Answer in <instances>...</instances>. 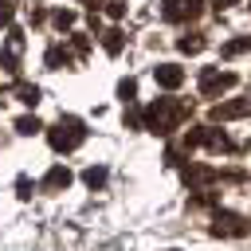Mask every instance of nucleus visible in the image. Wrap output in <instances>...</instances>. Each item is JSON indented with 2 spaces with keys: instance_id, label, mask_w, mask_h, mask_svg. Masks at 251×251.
<instances>
[{
  "instance_id": "obj_1",
  "label": "nucleus",
  "mask_w": 251,
  "mask_h": 251,
  "mask_svg": "<svg viewBox=\"0 0 251 251\" xmlns=\"http://www.w3.org/2000/svg\"><path fill=\"white\" fill-rule=\"evenodd\" d=\"M184 114H188V106H184V102L157 98V102L145 110V129H153V133H173V129L184 122Z\"/></svg>"
},
{
  "instance_id": "obj_2",
  "label": "nucleus",
  "mask_w": 251,
  "mask_h": 251,
  "mask_svg": "<svg viewBox=\"0 0 251 251\" xmlns=\"http://www.w3.org/2000/svg\"><path fill=\"white\" fill-rule=\"evenodd\" d=\"M82 137H86V129H82V122H78V118H59V122H55V129L47 133V141H51L59 153H71L75 145H82Z\"/></svg>"
},
{
  "instance_id": "obj_3",
  "label": "nucleus",
  "mask_w": 251,
  "mask_h": 251,
  "mask_svg": "<svg viewBox=\"0 0 251 251\" xmlns=\"http://www.w3.org/2000/svg\"><path fill=\"white\" fill-rule=\"evenodd\" d=\"M227 86H235V75H231V71H204V75H200V90H204V94H220V90H227Z\"/></svg>"
},
{
  "instance_id": "obj_4",
  "label": "nucleus",
  "mask_w": 251,
  "mask_h": 251,
  "mask_svg": "<svg viewBox=\"0 0 251 251\" xmlns=\"http://www.w3.org/2000/svg\"><path fill=\"white\" fill-rule=\"evenodd\" d=\"M200 0H165V20H196Z\"/></svg>"
},
{
  "instance_id": "obj_5",
  "label": "nucleus",
  "mask_w": 251,
  "mask_h": 251,
  "mask_svg": "<svg viewBox=\"0 0 251 251\" xmlns=\"http://www.w3.org/2000/svg\"><path fill=\"white\" fill-rule=\"evenodd\" d=\"M153 78H157L161 86H169V90H173V86H180V82H184V71H180L176 63H161V67H153Z\"/></svg>"
},
{
  "instance_id": "obj_6",
  "label": "nucleus",
  "mask_w": 251,
  "mask_h": 251,
  "mask_svg": "<svg viewBox=\"0 0 251 251\" xmlns=\"http://www.w3.org/2000/svg\"><path fill=\"white\" fill-rule=\"evenodd\" d=\"M243 231H247V224L239 216H231V212H220L216 216V235H243Z\"/></svg>"
},
{
  "instance_id": "obj_7",
  "label": "nucleus",
  "mask_w": 251,
  "mask_h": 251,
  "mask_svg": "<svg viewBox=\"0 0 251 251\" xmlns=\"http://www.w3.org/2000/svg\"><path fill=\"white\" fill-rule=\"evenodd\" d=\"M67 184H71V173H67L63 165H55V169L43 176V188H47V192H55V188H67Z\"/></svg>"
},
{
  "instance_id": "obj_8",
  "label": "nucleus",
  "mask_w": 251,
  "mask_h": 251,
  "mask_svg": "<svg viewBox=\"0 0 251 251\" xmlns=\"http://www.w3.org/2000/svg\"><path fill=\"white\" fill-rule=\"evenodd\" d=\"M200 47H204V39H200V35H184V39H180V51H188V55H196Z\"/></svg>"
},
{
  "instance_id": "obj_9",
  "label": "nucleus",
  "mask_w": 251,
  "mask_h": 251,
  "mask_svg": "<svg viewBox=\"0 0 251 251\" xmlns=\"http://www.w3.org/2000/svg\"><path fill=\"white\" fill-rule=\"evenodd\" d=\"M16 94H20V102H27V106H35V102H39V90H35V86H20Z\"/></svg>"
},
{
  "instance_id": "obj_10",
  "label": "nucleus",
  "mask_w": 251,
  "mask_h": 251,
  "mask_svg": "<svg viewBox=\"0 0 251 251\" xmlns=\"http://www.w3.org/2000/svg\"><path fill=\"white\" fill-rule=\"evenodd\" d=\"M102 180H106V169H86V184L90 188H98Z\"/></svg>"
},
{
  "instance_id": "obj_11",
  "label": "nucleus",
  "mask_w": 251,
  "mask_h": 251,
  "mask_svg": "<svg viewBox=\"0 0 251 251\" xmlns=\"http://www.w3.org/2000/svg\"><path fill=\"white\" fill-rule=\"evenodd\" d=\"M118 94H122V98H126V102H129V98H133V94H137V82H133V78H126V82H122V86H118Z\"/></svg>"
},
{
  "instance_id": "obj_12",
  "label": "nucleus",
  "mask_w": 251,
  "mask_h": 251,
  "mask_svg": "<svg viewBox=\"0 0 251 251\" xmlns=\"http://www.w3.org/2000/svg\"><path fill=\"white\" fill-rule=\"evenodd\" d=\"M16 129H20V133H35V129H39V122H35V118H20V122H16Z\"/></svg>"
},
{
  "instance_id": "obj_13",
  "label": "nucleus",
  "mask_w": 251,
  "mask_h": 251,
  "mask_svg": "<svg viewBox=\"0 0 251 251\" xmlns=\"http://www.w3.org/2000/svg\"><path fill=\"white\" fill-rule=\"evenodd\" d=\"M122 47V31H106V51H118Z\"/></svg>"
},
{
  "instance_id": "obj_14",
  "label": "nucleus",
  "mask_w": 251,
  "mask_h": 251,
  "mask_svg": "<svg viewBox=\"0 0 251 251\" xmlns=\"http://www.w3.org/2000/svg\"><path fill=\"white\" fill-rule=\"evenodd\" d=\"M12 20V0H0V24Z\"/></svg>"
},
{
  "instance_id": "obj_15",
  "label": "nucleus",
  "mask_w": 251,
  "mask_h": 251,
  "mask_svg": "<svg viewBox=\"0 0 251 251\" xmlns=\"http://www.w3.org/2000/svg\"><path fill=\"white\" fill-rule=\"evenodd\" d=\"M227 4H235V0H216V8H227Z\"/></svg>"
}]
</instances>
